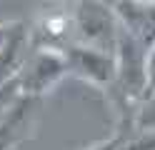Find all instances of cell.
Here are the masks:
<instances>
[{
    "instance_id": "1",
    "label": "cell",
    "mask_w": 155,
    "mask_h": 150,
    "mask_svg": "<svg viewBox=\"0 0 155 150\" xmlns=\"http://www.w3.org/2000/svg\"><path fill=\"white\" fill-rule=\"evenodd\" d=\"M68 75V60L63 50L55 48H38L33 55L23 60V65L18 68L15 80L20 88V95H43L45 90H50Z\"/></svg>"
},
{
    "instance_id": "2",
    "label": "cell",
    "mask_w": 155,
    "mask_h": 150,
    "mask_svg": "<svg viewBox=\"0 0 155 150\" xmlns=\"http://www.w3.org/2000/svg\"><path fill=\"white\" fill-rule=\"evenodd\" d=\"M75 28L80 35V43L115 53V43H118L120 33V20L115 10L108 3L100 0H80L75 10Z\"/></svg>"
},
{
    "instance_id": "3",
    "label": "cell",
    "mask_w": 155,
    "mask_h": 150,
    "mask_svg": "<svg viewBox=\"0 0 155 150\" xmlns=\"http://www.w3.org/2000/svg\"><path fill=\"white\" fill-rule=\"evenodd\" d=\"M63 53L68 60V73H75L78 78L88 80L98 88H110L115 83V53L85 43L70 45Z\"/></svg>"
},
{
    "instance_id": "4",
    "label": "cell",
    "mask_w": 155,
    "mask_h": 150,
    "mask_svg": "<svg viewBox=\"0 0 155 150\" xmlns=\"http://www.w3.org/2000/svg\"><path fill=\"white\" fill-rule=\"evenodd\" d=\"M33 108H35V98L20 95L13 103V108L3 115V120H0V150L13 148L18 140L28 135V128L33 125V118H35Z\"/></svg>"
},
{
    "instance_id": "5",
    "label": "cell",
    "mask_w": 155,
    "mask_h": 150,
    "mask_svg": "<svg viewBox=\"0 0 155 150\" xmlns=\"http://www.w3.org/2000/svg\"><path fill=\"white\" fill-rule=\"evenodd\" d=\"M133 128L138 133H155V93H145L138 100V110L133 115Z\"/></svg>"
},
{
    "instance_id": "6",
    "label": "cell",
    "mask_w": 155,
    "mask_h": 150,
    "mask_svg": "<svg viewBox=\"0 0 155 150\" xmlns=\"http://www.w3.org/2000/svg\"><path fill=\"white\" fill-rule=\"evenodd\" d=\"M18 98H20V88H18L15 75L10 80H5V83H0V120H3V115L13 108V103Z\"/></svg>"
},
{
    "instance_id": "7",
    "label": "cell",
    "mask_w": 155,
    "mask_h": 150,
    "mask_svg": "<svg viewBox=\"0 0 155 150\" xmlns=\"http://www.w3.org/2000/svg\"><path fill=\"white\" fill-rule=\"evenodd\" d=\"M145 80H148V93H155V43L145 55Z\"/></svg>"
},
{
    "instance_id": "8",
    "label": "cell",
    "mask_w": 155,
    "mask_h": 150,
    "mask_svg": "<svg viewBox=\"0 0 155 150\" xmlns=\"http://www.w3.org/2000/svg\"><path fill=\"white\" fill-rule=\"evenodd\" d=\"M120 135H113V138H108V140H100V143H95L93 148H88V150H118L120 148Z\"/></svg>"
},
{
    "instance_id": "9",
    "label": "cell",
    "mask_w": 155,
    "mask_h": 150,
    "mask_svg": "<svg viewBox=\"0 0 155 150\" xmlns=\"http://www.w3.org/2000/svg\"><path fill=\"white\" fill-rule=\"evenodd\" d=\"M100 3H108V5H110V8H113V5H115V3H118V0H100Z\"/></svg>"
}]
</instances>
